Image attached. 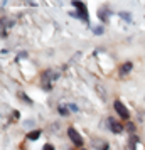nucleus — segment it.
<instances>
[{
  "instance_id": "obj_14",
  "label": "nucleus",
  "mask_w": 145,
  "mask_h": 150,
  "mask_svg": "<svg viewBox=\"0 0 145 150\" xmlns=\"http://www.w3.org/2000/svg\"><path fill=\"white\" fill-rule=\"evenodd\" d=\"M25 56H27V52H21V54H19V57H17V59H21V57H25Z\"/></svg>"
},
{
  "instance_id": "obj_4",
  "label": "nucleus",
  "mask_w": 145,
  "mask_h": 150,
  "mask_svg": "<svg viewBox=\"0 0 145 150\" xmlns=\"http://www.w3.org/2000/svg\"><path fill=\"white\" fill-rule=\"evenodd\" d=\"M108 127H110V130L113 133H122V132H123V127L118 122H115L113 118H108Z\"/></svg>"
},
{
  "instance_id": "obj_8",
  "label": "nucleus",
  "mask_w": 145,
  "mask_h": 150,
  "mask_svg": "<svg viewBox=\"0 0 145 150\" xmlns=\"http://www.w3.org/2000/svg\"><path fill=\"white\" fill-rule=\"evenodd\" d=\"M98 17H100V19H103V21H108V17H110V10H106V8H103V10H100V14H98Z\"/></svg>"
},
{
  "instance_id": "obj_6",
  "label": "nucleus",
  "mask_w": 145,
  "mask_h": 150,
  "mask_svg": "<svg viewBox=\"0 0 145 150\" xmlns=\"http://www.w3.org/2000/svg\"><path fill=\"white\" fill-rule=\"evenodd\" d=\"M132 68H133V64H132V62H125L123 66H122V69H120V76H125L127 73H130Z\"/></svg>"
},
{
  "instance_id": "obj_3",
  "label": "nucleus",
  "mask_w": 145,
  "mask_h": 150,
  "mask_svg": "<svg viewBox=\"0 0 145 150\" xmlns=\"http://www.w3.org/2000/svg\"><path fill=\"white\" fill-rule=\"evenodd\" d=\"M113 106H115V111H117L118 115H120V118H123V120H128V116H130V115H128V110L125 108L123 103L117 100V101L113 103Z\"/></svg>"
},
{
  "instance_id": "obj_7",
  "label": "nucleus",
  "mask_w": 145,
  "mask_h": 150,
  "mask_svg": "<svg viewBox=\"0 0 145 150\" xmlns=\"http://www.w3.org/2000/svg\"><path fill=\"white\" fill-rule=\"evenodd\" d=\"M41 130H34V132H29L27 133V138L29 140H37V138H39V137H41Z\"/></svg>"
},
{
  "instance_id": "obj_5",
  "label": "nucleus",
  "mask_w": 145,
  "mask_h": 150,
  "mask_svg": "<svg viewBox=\"0 0 145 150\" xmlns=\"http://www.w3.org/2000/svg\"><path fill=\"white\" fill-rule=\"evenodd\" d=\"M57 79V73H52V71H46L42 74V81H54Z\"/></svg>"
},
{
  "instance_id": "obj_11",
  "label": "nucleus",
  "mask_w": 145,
  "mask_h": 150,
  "mask_svg": "<svg viewBox=\"0 0 145 150\" xmlns=\"http://www.w3.org/2000/svg\"><path fill=\"white\" fill-rule=\"evenodd\" d=\"M93 32H95L96 35H100V34H103V32H105V29L98 25V27H93Z\"/></svg>"
},
{
  "instance_id": "obj_13",
  "label": "nucleus",
  "mask_w": 145,
  "mask_h": 150,
  "mask_svg": "<svg viewBox=\"0 0 145 150\" xmlns=\"http://www.w3.org/2000/svg\"><path fill=\"white\" fill-rule=\"evenodd\" d=\"M42 150H54V147H52L51 143H47V145H44V149Z\"/></svg>"
},
{
  "instance_id": "obj_10",
  "label": "nucleus",
  "mask_w": 145,
  "mask_h": 150,
  "mask_svg": "<svg viewBox=\"0 0 145 150\" xmlns=\"http://www.w3.org/2000/svg\"><path fill=\"white\" fill-rule=\"evenodd\" d=\"M57 111H59V115H62V116H66V115L69 113V111H68V106H64V105H61Z\"/></svg>"
},
{
  "instance_id": "obj_1",
  "label": "nucleus",
  "mask_w": 145,
  "mask_h": 150,
  "mask_svg": "<svg viewBox=\"0 0 145 150\" xmlns=\"http://www.w3.org/2000/svg\"><path fill=\"white\" fill-rule=\"evenodd\" d=\"M73 7L78 8V12H73V17H79V19H83L84 22L90 21V17H88V10H86V7H84V4H81V2H73Z\"/></svg>"
},
{
  "instance_id": "obj_9",
  "label": "nucleus",
  "mask_w": 145,
  "mask_h": 150,
  "mask_svg": "<svg viewBox=\"0 0 145 150\" xmlns=\"http://www.w3.org/2000/svg\"><path fill=\"white\" fill-rule=\"evenodd\" d=\"M118 15H120V17H122L123 21H127V22H130V21H132V15L128 14V12H120Z\"/></svg>"
},
{
  "instance_id": "obj_2",
  "label": "nucleus",
  "mask_w": 145,
  "mask_h": 150,
  "mask_svg": "<svg viewBox=\"0 0 145 150\" xmlns=\"http://www.w3.org/2000/svg\"><path fill=\"white\" fill-rule=\"evenodd\" d=\"M68 135H69V138H71V142L74 143L76 147H81V145H83V143H84L83 137L79 135V133H78L76 130L73 128V127H71V128H68Z\"/></svg>"
},
{
  "instance_id": "obj_12",
  "label": "nucleus",
  "mask_w": 145,
  "mask_h": 150,
  "mask_svg": "<svg viewBox=\"0 0 145 150\" xmlns=\"http://www.w3.org/2000/svg\"><path fill=\"white\" fill-rule=\"evenodd\" d=\"M68 108H69V111H74V113L78 111V106H76V105H68Z\"/></svg>"
}]
</instances>
